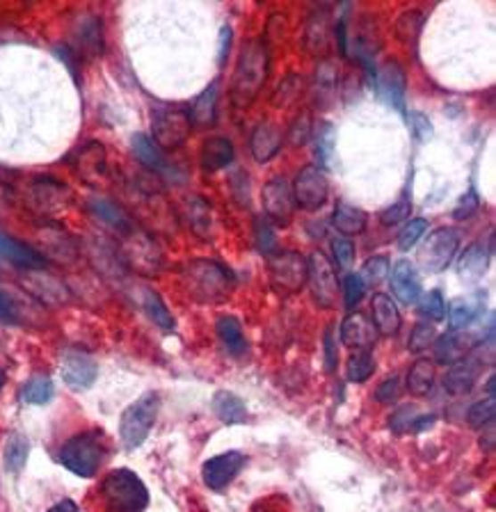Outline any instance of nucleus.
Listing matches in <instances>:
<instances>
[{"label": "nucleus", "mask_w": 496, "mask_h": 512, "mask_svg": "<svg viewBox=\"0 0 496 512\" xmlns=\"http://www.w3.org/2000/svg\"><path fill=\"white\" fill-rule=\"evenodd\" d=\"M300 92H302L300 76L290 74L289 78H284V83H281L280 90H277L275 103L277 106H290V103H293V101L300 96Z\"/></svg>", "instance_id": "45"}, {"label": "nucleus", "mask_w": 496, "mask_h": 512, "mask_svg": "<svg viewBox=\"0 0 496 512\" xmlns=\"http://www.w3.org/2000/svg\"><path fill=\"white\" fill-rule=\"evenodd\" d=\"M160 398L156 391H147L144 396L124 410L122 421H119V437H122L126 449H138L142 446L144 439L151 433L153 423L159 419Z\"/></svg>", "instance_id": "4"}, {"label": "nucleus", "mask_w": 496, "mask_h": 512, "mask_svg": "<svg viewBox=\"0 0 496 512\" xmlns=\"http://www.w3.org/2000/svg\"><path fill=\"white\" fill-rule=\"evenodd\" d=\"M233 156V144L232 140L220 138V135H213L208 138L207 142L201 144V167L207 169V172H217V169H224L232 165Z\"/></svg>", "instance_id": "21"}, {"label": "nucleus", "mask_w": 496, "mask_h": 512, "mask_svg": "<svg viewBox=\"0 0 496 512\" xmlns=\"http://www.w3.org/2000/svg\"><path fill=\"white\" fill-rule=\"evenodd\" d=\"M48 512H78V506H76L71 499H64V501H60V503H55L53 508Z\"/></svg>", "instance_id": "56"}, {"label": "nucleus", "mask_w": 496, "mask_h": 512, "mask_svg": "<svg viewBox=\"0 0 496 512\" xmlns=\"http://www.w3.org/2000/svg\"><path fill=\"white\" fill-rule=\"evenodd\" d=\"M496 414V405L494 398H487V401H478L469 407V412H467V419H469L471 428H485V426H492Z\"/></svg>", "instance_id": "40"}, {"label": "nucleus", "mask_w": 496, "mask_h": 512, "mask_svg": "<svg viewBox=\"0 0 496 512\" xmlns=\"http://www.w3.org/2000/svg\"><path fill=\"white\" fill-rule=\"evenodd\" d=\"M144 312L149 313V318H151L159 328L167 329V332H172L175 329V318H172V313H169V309L165 306V302L160 300L159 293L153 291H144Z\"/></svg>", "instance_id": "35"}, {"label": "nucleus", "mask_w": 496, "mask_h": 512, "mask_svg": "<svg viewBox=\"0 0 496 512\" xmlns=\"http://www.w3.org/2000/svg\"><path fill=\"white\" fill-rule=\"evenodd\" d=\"M217 337L222 338V344L227 348V353H232L233 357H240L248 350V338H245L243 325L236 316H222L215 322Z\"/></svg>", "instance_id": "27"}, {"label": "nucleus", "mask_w": 496, "mask_h": 512, "mask_svg": "<svg viewBox=\"0 0 496 512\" xmlns=\"http://www.w3.org/2000/svg\"><path fill=\"white\" fill-rule=\"evenodd\" d=\"M217 80L213 85H208L207 90L197 96L195 106H192V124H199V126H208V124L215 122V106H217Z\"/></svg>", "instance_id": "33"}, {"label": "nucleus", "mask_w": 496, "mask_h": 512, "mask_svg": "<svg viewBox=\"0 0 496 512\" xmlns=\"http://www.w3.org/2000/svg\"><path fill=\"white\" fill-rule=\"evenodd\" d=\"M370 309H373L375 329L385 334V337H396L402 322L396 302L391 300L389 296H385V293H375L373 302H370Z\"/></svg>", "instance_id": "20"}, {"label": "nucleus", "mask_w": 496, "mask_h": 512, "mask_svg": "<svg viewBox=\"0 0 496 512\" xmlns=\"http://www.w3.org/2000/svg\"><path fill=\"white\" fill-rule=\"evenodd\" d=\"M245 467V455L238 451H229V453H220L215 458L207 459L201 467V478L211 490H224L229 483L240 474Z\"/></svg>", "instance_id": "13"}, {"label": "nucleus", "mask_w": 496, "mask_h": 512, "mask_svg": "<svg viewBox=\"0 0 496 512\" xmlns=\"http://www.w3.org/2000/svg\"><path fill=\"white\" fill-rule=\"evenodd\" d=\"M398 394H401V382H398V378L394 375V378H386V380L378 386L375 398L380 402H385V405H391V402L398 398Z\"/></svg>", "instance_id": "52"}, {"label": "nucleus", "mask_w": 496, "mask_h": 512, "mask_svg": "<svg viewBox=\"0 0 496 512\" xmlns=\"http://www.w3.org/2000/svg\"><path fill=\"white\" fill-rule=\"evenodd\" d=\"M306 259L297 252H280L268 256V275L270 286L281 296H293L302 291L306 284Z\"/></svg>", "instance_id": "6"}, {"label": "nucleus", "mask_w": 496, "mask_h": 512, "mask_svg": "<svg viewBox=\"0 0 496 512\" xmlns=\"http://www.w3.org/2000/svg\"><path fill=\"white\" fill-rule=\"evenodd\" d=\"M459 245V232L453 227H439L426 238V243L419 249V264L427 272H442L449 268Z\"/></svg>", "instance_id": "8"}, {"label": "nucleus", "mask_w": 496, "mask_h": 512, "mask_svg": "<svg viewBox=\"0 0 496 512\" xmlns=\"http://www.w3.org/2000/svg\"><path fill=\"white\" fill-rule=\"evenodd\" d=\"M306 281L312 286V293L316 297V302L325 309L337 305L338 300V280L337 272H334V265L329 264V259L322 252H313L309 259H306Z\"/></svg>", "instance_id": "10"}, {"label": "nucleus", "mask_w": 496, "mask_h": 512, "mask_svg": "<svg viewBox=\"0 0 496 512\" xmlns=\"http://www.w3.org/2000/svg\"><path fill=\"white\" fill-rule=\"evenodd\" d=\"M92 211H94V215L99 217L101 222H106L108 227H112L115 232L128 233L133 229V224H131V220H128L126 213L117 207V204H112V201L92 199Z\"/></svg>", "instance_id": "31"}, {"label": "nucleus", "mask_w": 496, "mask_h": 512, "mask_svg": "<svg viewBox=\"0 0 496 512\" xmlns=\"http://www.w3.org/2000/svg\"><path fill=\"white\" fill-rule=\"evenodd\" d=\"M232 28L229 26H224L222 28V32H220V64L224 62V60H227V53H229V48H232Z\"/></svg>", "instance_id": "55"}, {"label": "nucleus", "mask_w": 496, "mask_h": 512, "mask_svg": "<svg viewBox=\"0 0 496 512\" xmlns=\"http://www.w3.org/2000/svg\"><path fill=\"white\" fill-rule=\"evenodd\" d=\"M375 90L380 94L386 106L394 108L396 112L405 115V92H407V74L402 69V64L396 60H386L378 67L373 76Z\"/></svg>", "instance_id": "11"}, {"label": "nucleus", "mask_w": 496, "mask_h": 512, "mask_svg": "<svg viewBox=\"0 0 496 512\" xmlns=\"http://www.w3.org/2000/svg\"><path fill=\"white\" fill-rule=\"evenodd\" d=\"M3 386H5V373L0 369V391H3Z\"/></svg>", "instance_id": "58"}, {"label": "nucleus", "mask_w": 496, "mask_h": 512, "mask_svg": "<svg viewBox=\"0 0 496 512\" xmlns=\"http://www.w3.org/2000/svg\"><path fill=\"white\" fill-rule=\"evenodd\" d=\"M101 494L110 512H144L149 506L147 487L131 469L110 471L101 483Z\"/></svg>", "instance_id": "2"}, {"label": "nucleus", "mask_w": 496, "mask_h": 512, "mask_svg": "<svg viewBox=\"0 0 496 512\" xmlns=\"http://www.w3.org/2000/svg\"><path fill=\"white\" fill-rule=\"evenodd\" d=\"M192 131V119L188 112L179 108H163V110L153 112L151 133L153 144L163 151V149H176L188 140Z\"/></svg>", "instance_id": "7"}, {"label": "nucleus", "mask_w": 496, "mask_h": 512, "mask_svg": "<svg viewBox=\"0 0 496 512\" xmlns=\"http://www.w3.org/2000/svg\"><path fill=\"white\" fill-rule=\"evenodd\" d=\"M30 446H28L26 437L21 435H12L5 443V467L7 471H21L26 465Z\"/></svg>", "instance_id": "36"}, {"label": "nucleus", "mask_w": 496, "mask_h": 512, "mask_svg": "<svg viewBox=\"0 0 496 512\" xmlns=\"http://www.w3.org/2000/svg\"><path fill=\"white\" fill-rule=\"evenodd\" d=\"M467 348H469V344H465L455 332L443 334V337L435 341V360L439 364L451 366L462 360V357H467Z\"/></svg>", "instance_id": "30"}, {"label": "nucleus", "mask_w": 496, "mask_h": 512, "mask_svg": "<svg viewBox=\"0 0 496 512\" xmlns=\"http://www.w3.org/2000/svg\"><path fill=\"white\" fill-rule=\"evenodd\" d=\"M410 213H412V201H410L407 195H402L396 204H391L389 208L380 213V222L385 227H396V224H401V222L410 217Z\"/></svg>", "instance_id": "42"}, {"label": "nucleus", "mask_w": 496, "mask_h": 512, "mask_svg": "<svg viewBox=\"0 0 496 512\" xmlns=\"http://www.w3.org/2000/svg\"><path fill=\"white\" fill-rule=\"evenodd\" d=\"M281 142H284V135H281L280 126H275L272 122H261L252 131L249 151H252L256 163H268V160H272L280 153Z\"/></svg>", "instance_id": "17"}, {"label": "nucleus", "mask_w": 496, "mask_h": 512, "mask_svg": "<svg viewBox=\"0 0 496 512\" xmlns=\"http://www.w3.org/2000/svg\"><path fill=\"white\" fill-rule=\"evenodd\" d=\"M265 76H268V53H265L264 44H248L238 60L236 74H233V103L238 108H248L259 96Z\"/></svg>", "instance_id": "1"}, {"label": "nucleus", "mask_w": 496, "mask_h": 512, "mask_svg": "<svg viewBox=\"0 0 496 512\" xmlns=\"http://www.w3.org/2000/svg\"><path fill=\"white\" fill-rule=\"evenodd\" d=\"M483 312V297H458L449 305V325L453 332L467 329Z\"/></svg>", "instance_id": "26"}, {"label": "nucleus", "mask_w": 496, "mask_h": 512, "mask_svg": "<svg viewBox=\"0 0 496 512\" xmlns=\"http://www.w3.org/2000/svg\"><path fill=\"white\" fill-rule=\"evenodd\" d=\"M344 289H346V305H348L350 309H353L357 302H362V297H364L366 293V284L362 281V277L354 275V272H350V275L346 277Z\"/></svg>", "instance_id": "48"}, {"label": "nucleus", "mask_w": 496, "mask_h": 512, "mask_svg": "<svg viewBox=\"0 0 496 512\" xmlns=\"http://www.w3.org/2000/svg\"><path fill=\"white\" fill-rule=\"evenodd\" d=\"M309 131H312V124H309V117L305 119H297V124L290 131V138H293V144H305L306 138H309Z\"/></svg>", "instance_id": "53"}, {"label": "nucleus", "mask_w": 496, "mask_h": 512, "mask_svg": "<svg viewBox=\"0 0 496 512\" xmlns=\"http://www.w3.org/2000/svg\"><path fill=\"white\" fill-rule=\"evenodd\" d=\"M435 385V362L430 360H417L410 369V375H407V391L412 396H427L430 389Z\"/></svg>", "instance_id": "29"}, {"label": "nucleus", "mask_w": 496, "mask_h": 512, "mask_svg": "<svg viewBox=\"0 0 496 512\" xmlns=\"http://www.w3.org/2000/svg\"><path fill=\"white\" fill-rule=\"evenodd\" d=\"M133 153H135L140 163L151 169V172H159V175L163 176L172 175V167H169V163L165 160L163 151H160V149L153 144V140L149 138V135H144V133L133 135Z\"/></svg>", "instance_id": "23"}, {"label": "nucleus", "mask_w": 496, "mask_h": 512, "mask_svg": "<svg viewBox=\"0 0 496 512\" xmlns=\"http://www.w3.org/2000/svg\"><path fill=\"white\" fill-rule=\"evenodd\" d=\"M99 369L90 354L85 353H67L62 360V380L71 389H90L94 385Z\"/></svg>", "instance_id": "16"}, {"label": "nucleus", "mask_w": 496, "mask_h": 512, "mask_svg": "<svg viewBox=\"0 0 496 512\" xmlns=\"http://www.w3.org/2000/svg\"><path fill=\"white\" fill-rule=\"evenodd\" d=\"M256 245H259L261 252L268 254V256L277 254L275 233H272V227H270L268 222L264 220H256Z\"/></svg>", "instance_id": "47"}, {"label": "nucleus", "mask_w": 496, "mask_h": 512, "mask_svg": "<svg viewBox=\"0 0 496 512\" xmlns=\"http://www.w3.org/2000/svg\"><path fill=\"white\" fill-rule=\"evenodd\" d=\"M188 217H191V224L199 236H208V229H211V208L204 199L199 197H192L191 204H188Z\"/></svg>", "instance_id": "38"}, {"label": "nucleus", "mask_w": 496, "mask_h": 512, "mask_svg": "<svg viewBox=\"0 0 496 512\" xmlns=\"http://www.w3.org/2000/svg\"><path fill=\"white\" fill-rule=\"evenodd\" d=\"M410 126H412L414 138L419 142H427V140L433 138V124H430V119L423 112H412L410 115Z\"/></svg>", "instance_id": "51"}, {"label": "nucleus", "mask_w": 496, "mask_h": 512, "mask_svg": "<svg viewBox=\"0 0 496 512\" xmlns=\"http://www.w3.org/2000/svg\"><path fill=\"white\" fill-rule=\"evenodd\" d=\"M391 291L402 305H414L421 297V277H419L417 265L407 259H401L389 270Z\"/></svg>", "instance_id": "14"}, {"label": "nucleus", "mask_w": 496, "mask_h": 512, "mask_svg": "<svg viewBox=\"0 0 496 512\" xmlns=\"http://www.w3.org/2000/svg\"><path fill=\"white\" fill-rule=\"evenodd\" d=\"M0 318L7 322H16L19 318H16V306L14 302H12V297L7 296L5 291H0Z\"/></svg>", "instance_id": "54"}, {"label": "nucleus", "mask_w": 496, "mask_h": 512, "mask_svg": "<svg viewBox=\"0 0 496 512\" xmlns=\"http://www.w3.org/2000/svg\"><path fill=\"white\" fill-rule=\"evenodd\" d=\"M0 256L5 261H10V264L19 265V268L28 270H39L46 265V259H44L37 249L19 243L16 238L5 236V233H0Z\"/></svg>", "instance_id": "19"}, {"label": "nucleus", "mask_w": 496, "mask_h": 512, "mask_svg": "<svg viewBox=\"0 0 496 512\" xmlns=\"http://www.w3.org/2000/svg\"><path fill=\"white\" fill-rule=\"evenodd\" d=\"M423 28V14L421 12H405V14L398 19V37L402 39V42H414V39L419 37V32H421Z\"/></svg>", "instance_id": "43"}, {"label": "nucleus", "mask_w": 496, "mask_h": 512, "mask_svg": "<svg viewBox=\"0 0 496 512\" xmlns=\"http://www.w3.org/2000/svg\"><path fill=\"white\" fill-rule=\"evenodd\" d=\"M417 302L419 312L426 318H430V321H442V318L446 316V302H443L442 291H437V289L423 293Z\"/></svg>", "instance_id": "39"}, {"label": "nucleus", "mask_w": 496, "mask_h": 512, "mask_svg": "<svg viewBox=\"0 0 496 512\" xmlns=\"http://www.w3.org/2000/svg\"><path fill=\"white\" fill-rule=\"evenodd\" d=\"M211 407L215 417L227 426H240L248 421V407H245L243 398H238L232 391H217Z\"/></svg>", "instance_id": "22"}, {"label": "nucleus", "mask_w": 496, "mask_h": 512, "mask_svg": "<svg viewBox=\"0 0 496 512\" xmlns=\"http://www.w3.org/2000/svg\"><path fill=\"white\" fill-rule=\"evenodd\" d=\"M373 370H375V362H373V357H370V353H354L348 360V364H346L348 380L357 382V385L369 380L370 375H373Z\"/></svg>", "instance_id": "37"}, {"label": "nucleus", "mask_w": 496, "mask_h": 512, "mask_svg": "<svg viewBox=\"0 0 496 512\" xmlns=\"http://www.w3.org/2000/svg\"><path fill=\"white\" fill-rule=\"evenodd\" d=\"M435 341V328L430 322H419L414 328L412 337H410V350L412 353H421V350L430 348V344Z\"/></svg>", "instance_id": "46"}, {"label": "nucleus", "mask_w": 496, "mask_h": 512, "mask_svg": "<svg viewBox=\"0 0 496 512\" xmlns=\"http://www.w3.org/2000/svg\"><path fill=\"white\" fill-rule=\"evenodd\" d=\"M478 375H481V362L474 360V357H462L459 362L451 364L449 373L443 378V386L453 396H462V394L471 391Z\"/></svg>", "instance_id": "18"}, {"label": "nucleus", "mask_w": 496, "mask_h": 512, "mask_svg": "<svg viewBox=\"0 0 496 512\" xmlns=\"http://www.w3.org/2000/svg\"><path fill=\"white\" fill-rule=\"evenodd\" d=\"M375 325L366 313H350L341 325V344L357 353H370L375 345Z\"/></svg>", "instance_id": "15"}, {"label": "nucleus", "mask_w": 496, "mask_h": 512, "mask_svg": "<svg viewBox=\"0 0 496 512\" xmlns=\"http://www.w3.org/2000/svg\"><path fill=\"white\" fill-rule=\"evenodd\" d=\"M290 192H293L296 207L305 208V211H318L328 204L329 181L321 167L309 165V167H302V172H297L296 181L290 185Z\"/></svg>", "instance_id": "9"}, {"label": "nucleus", "mask_w": 496, "mask_h": 512, "mask_svg": "<svg viewBox=\"0 0 496 512\" xmlns=\"http://www.w3.org/2000/svg\"><path fill=\"white\" fill-rule=\"evenodd\" d=\"M316 158L321 167L334 169L337 163V128L332 122H321L316 128Z\"/></svg>", "instance_id": "28"}, {"label": "nucleus", "mask_w": 496, "mask_h": 512, "mask_svg": "<svg viewBox=\"0 0 496 512\" xmlns=\"http://www.w3.org/2000/svg\"><path fill=\"white\" fill-rule=\"evenodd\" d=\"M490 268V252L481 243H474L462 252L458 264V272L462 280L478 281Z\"/></svg>", "instance_id": "25"}, {"label": "nucleus", "mask_w": 496, "mask_h": 512, "mask_svg": "<svg viewBox=\"0 0 496 512\" xmlns=\"http://www.w3.org/2000/svg\"><path fill=\"white\" fill-rule=\"evenodd\" d=\"M78 172L83 179L94 181L106 172V153L99 144H87L78 156Z\"/></svg>", "instance_id": "32"}, {"label": "nucleus", "mask_w": 496, "mask_h": 512, "mask_svg": "<svg viewBox=\"0 0 496 512\" xmlns=\"http://www.w3.org/2000/svg\"><path fill=\"white\" fill-rule=\"evenodd\" d=\"M192 296L201 302H220L232 291V272L211 259H197L185 268Z\"/></svg>", "instance_id": "5"}, {"label": "nucleus", "mask_w": 496, "mask_h": 512, "mask_svg": "<svg viewBox=\"0 0 496 512\" xmlns=\"http://www.w3.org/2000/svg\"><path fill=\"white\" fill-rule=\"evenodd\" d=\"M426 229H427V222L423 220V217H414V220L407 222V227L402 229L401 236H398V248H401L402 252L412 249L414 245L421 240V236L426 233Z\"/></svg>", "instance_id": "44"}, {"label": "nucleus", "mask_w": 496, "mask_h": 512, "mask_svg": "<svg viewBox=\"0 0 496 512\" xmlns=\"http://www.w3.org/2000/svg\"><path fill=\"white\" fill-rule=\"evenodd\" d=\"M332 224L334 229L344 233V236H359V233L366 229V224H369V215H366V211H362V208L341 201V204L334 207Z\"/></svg>", "instance_id": "24"}, {"label": "nucleus", "mask_w": 496, "mask_h": 512, "mask_svg": "<svg viewBox=\"0 0 496 512\" xmlns=\"http://www.w3.org/2000/svg\"><path fill=\"white\" fill-rule=\"evenodd\" d=\"M386 275H389V261H386V256H370L364 264V268H362V272H359V277H362L366 286L380 284Z\"/></svg>", "instance_id": "41"}, {"label": "nucleus", "mask_w": 496, "mask_h": 512, "mask_svg": "<svg viewBox=\"0 0 496 512\" xmlns=\"http://www.w3.org/2000/svg\"><path fill=\"white\" fill-rule=\"evenodd\" d=\"M325 345H328V364H329V370H332V366H334V348H332V334H328V337H325Z\"/></svg>", "instance_id": "57"}, {"label": "nucleus", "mask_w": 496, "mask_h": 512, "mask_svg": "<svg viewBox=\"0 0 496 512\" xmlns=\"http://www.w3.org/2000/svg\"><path fill=\"white\" fill-rule=\"evenodd\" d=\"M21 398L30 405H46L53 398V382L48 380L46 375H35L23 385Z\"/></svg>", "instance_id": "34"}, {"label": "nucleus", "mask_w": 496, "mask_h": 512, "mask_svg": "<svg viewBox=\"0 0 496 512\" xmlns=\"http://www.w3.org/2000/svg\"><path fill=\"white\" fill-rule=\"evenodd\" d=\"M332 254H334V259H337V264L341 265V268H348V265L353 264V259H354L353 240H348V238H334Z\"/></svg>", "instance_id": "49"}, {"label": "nucleus", "mask_w": 496, "mask_h": 512, "mask_svg": "<svg viewBox=\"0 0 496 512\" xmlns=\"http://www.w3.org/2000/svg\"><path fill=\"white\" fill-rule=\"evenodd\" d=\"M103 458H106V443L99 430L76 435L60 449V462L80 478H92L99 471Z\"/></svg>", "instance_id": "3"}, {"label": "nucleus", "mask_w": 496, "mask_h": 512, "mask_svg": "<svg viewBox=\"0 0 496 512\" xmlns=\"http://www.w3.org/2000/svg\"><path fill=\"white\" fill-rule=\"evenodd\" d=\"M264 208L265 215L275 224L289 227L293 213H296V199H293L290 185L284 176H275L264 185Z\"/></svg>", "instance_id": "12"}, {"label": "nucleus", "mask_w": 496, "mask_h": 512, "mask_svg": "<svg viewBox=\"0 0 496 512\" xmlns=\"http://www.w3.org/2000/svg\"><path fill=\"white\" fill-rule=\"evenodd\" d=\"M478 204H481V199H478L474 188H469V191L462 195V199L458 201V207H455V211H453V217L455 220H467V217H471L476 211H478Z\"/></svg>", "instance_id": "50"}]
</instances>
